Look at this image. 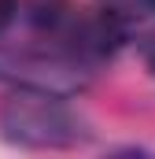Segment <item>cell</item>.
<instances>
[{"instance_id":"1","label":"cell","mask_w":155,"mask_h":159,"mask_svg":"<svg viewBox=\"0 0 155 159\" xmlns=\"http://www.w3.org/2000/svg\"><path fill=\"white\" fill-rule=\"evenodd\" d=\"M15 19V0H0V30Z\"/></svg>"},{"instance_id":"2","label":"cell","mask_w":155,"mask_h":159,"mask_svg":"<svg viewBox=\"0 0 155 159\" xmlns=\"http://www.w3.org/2000/svg\"><path fill=\"white\" fill-rule=\"evenodd\" d=\"M144 59H148V67L155 70V34L148 37V44H144Z\"/></svg>"},{"instance_id":"3","label":"cell","mask_w":155,"mask_h":159,"mask_svg":"<svg viewBox=\"0 0 155 159\" xmlns=\"http://www.w3.org/2000/svg\"><path fill=\"white\" fill-rule=\"evenodd\" d=\"M152 4H155V0H152Z\"/></svg>"}]
</instances>
